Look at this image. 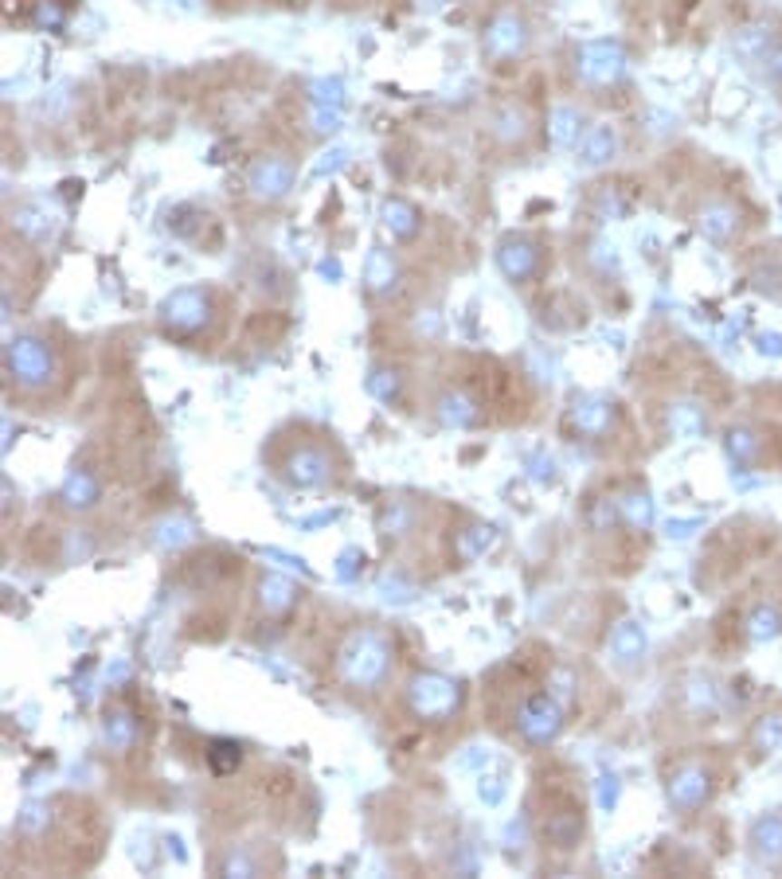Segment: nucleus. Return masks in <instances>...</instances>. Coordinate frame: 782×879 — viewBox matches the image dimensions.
<instances>
[{"label": "nucleus", "instance_id": "f257e3e1", "mask_svg": "<svg viewBox=\"0 0 782 879\" xmlns=\"http://www.w3.org/2000/svg\"><path fill=\"white\" fill-rule=\"evenodd\" d=\"M8 368L12 376H16L20 383H47L55 376V360H52V349H47L43 340L35 337H16L8 344Z\"/></svg>", "mask_w": 782, "mask_h": 879}, {"label": "nucleus", "instance_id": "f03ea898", "mask_svg": "<svg viewBox=\"0 0 782 879\" xmlns=\"http://www.w3.org/2000/svg\"><path fill=\"white\" fill-rule=\"evenodd\" d=\"M160 317H165V325L172 329V332H196V329H204L208 325V297L204 293H196V290H180V293H172L165 305H160Z\"/></svg>", "mask_w": 782, "mask_h": 879}, {"label": "nucleus", "instance_id": "7ed1b4c3", "mask_svg": "<svg viewBox=\"0 0 782 879\" xmlns=\"http://www.w3.org/2000/svg\"><path fill=\"white\" fill-rule=\"evenodd\" d=\"M579 71H583V79H587V82L606 86V82H614L618 74H623V52L611 47V43H587L579 52Z\"/></svg>", "mask_w": 782, "mask_h": 879}, {"label": "nucleus", "instance_id": "20e7f679", "mask_svg": "<svg viewBox=\"0 0 782 879\" xmlns=\"http://www.w3.org/2000/svg\"><path fill=\"white\" fill-rule=\"evenodd\" d=\"M290 184H294V168L285 160H258L251 168V188L263 200H278V196L290 192Z\"/></svg>", "mask_w": 782, "mask_h": 879}, {"label": "nucleus", "instance_id": "39448f33", "mask_svg": "<svg viewBox=\"0 0 782 879\" xmlns=\"http://www.w3.org/2000/svg\"><path fill=\"white\" fill-rule=\"evenodd\" d=\"M486 47L489 55H517L525 47V24L517 16H497L486 32Z\"/></svg>", "mask_w": 782, "mask_h": 879}, {"label": "nucleus", "instance_id": "423d86ee", "mask_svg": "<svg viewBox=\"0 0 782 879\" xmlns=\"http://www.w3.org/2000/svg\"><path fill=\"white\" fill-rule=\"evenodd\" d=\"M501 266L508 278H528L532 270H536V251H532L528 243H505L501 246Z\"/></svg>", "mask_w": 782, "mask_h": 879}, {"label": "nucleus", "instance_id": "0eeeda50", "mask_svg": "<svg viewBox=\"0 0 782 879\" xmlns=\"http://www.w3.org/2000/svg\"><path fill=\"white\" fill-rule=\"evenodd\" d=\"M611 153H614V133L611 129H594L587 138V145H583V160H587V165H599V160H606Z\"/></svg>", "mask_w": 782, "mask_h": 879}, {"label": "nucleus", "instance_id": "6e6552de", "mask_svg": "<svg viewBox=\"0 0 782 879\" xmlns=\"http://www.w3.org/2000/svg\"><path fill=\"white\" fill-rule=\"evenodd\" d=\"M395 278V266H391V258L383 254V251H376L372 254V263H368V282H372V290H388V282Z\"/></svg>", "mask_w": 782, "mask_h": 879}, {"label": "nucleus", "instance_id": "1a4fd4ad", "mask_svg": "<svg viewBox=\"0 0 782 879\" xmlns=\"http://www.w3.org/2000/svg\"><path fill=\"white\" fill-rule=\"evenodd\" d=\"M383 215H388V227L391 231H400V234H411L415 231V212H411V207L388 204V207H383Z\"/></svg>", "mask_w": 782, "mask_h": 879}, {"label": "nucleus", "instance_id": "9d476101", "mask_svg": "<svg viewBox=\"0 0 782 879\" xmlns=\"http://www.w3.org/2000/svg\"><path fill=\"white\" fill-rule=\"evenodd\" d=\"M575 110H555V118H552V138L560 141V145H567L571 138H575Z\"/></svg>", "mask_w": 782, "mask_h": 879}, {"label": "nucleus", "instance_id": "9b49d317", "mask_svg": "<svg viewBox=\"0 0 782 879\" xmlns=\"http://www.w3.org/2000/svg\"><path fill=\"white\" fill-rule=\"evenodd\" d=\"M712 234H724L728 231V212H709V223H704Z\"/></svg>", "mask_w": 782, "mask_h": 879}, {"label": "nucleus", "instance_id": "f8f14e48", "mask_svg": "<svg viewBox=\"0 0 782 879\" xmlns=\"http://www.w3.org/2000/svg\"><path fill=\"white\" fill-rule=\"evenodd\" d=\"M419 5H423V8H439L442 0H419Z\"/></svg>", "mask_w": 782, "mask_h": 879}]
</instances>
